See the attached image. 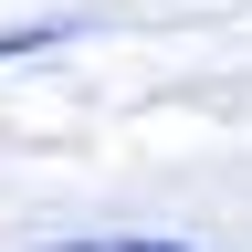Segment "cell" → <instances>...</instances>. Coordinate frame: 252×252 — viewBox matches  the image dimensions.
I'll return each mask as SVG.
<instances>
[{"instance_id":"cell-1","label":"cell","mask_w":252,"mask_h":252,"mask_svg":"<svg viewBox=\"0 0 252 252\" xmlns=\"http://www.w3.org/2000/svg\"><path fill=\"white\" fill-rule=\"evenodd\" d=\"M53 252H189V242H137V231H94V242H53Z\"/></svg>"}]
</instances>
